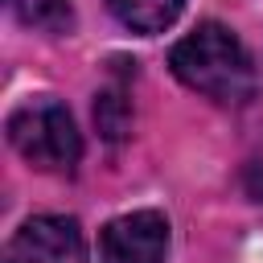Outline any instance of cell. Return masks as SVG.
<instances>
[{
	"instance_id": "1",
	"label": "cell",
	"mask_w": 263,
	"mask_h": 263,
	"mask_svg": "<svg viewBox=\"0 0 263 263\" xmlns=\"http://www.w3.org/2000/svg\"><path fill=\"white\" fill-rule=\"evenodd\" d=\"M168 66L189 90L214 103L242 107L255 95V62L247 45L218 21H201L193 33H185L168 49Z\"/></svg>"
},
{
	"instance_id": "6",
	"label": "cell",
	"mask_w": 263,
	"mask_h": 263,
	"mask_svg": "<svg viewBox=\"0 0 263 263\" xmlns=\"http://www.w3.org/2000/svg\"><path fill=\"white\" fill-rule=\"evenodd\" d=\"M8 8L16 12L21 25H29V29H37V33L62 37V33L74 29V8H70V0H8Z\"/></svg>"
},
{
	"instance_id": "5",
	"label": "cell",
	"mask_w": 263,
	"mask_h": 263,
	"mask_svg": "<svg viewBox=\"0 0 263 263\" xmlns=\"http://www.w3.org/2000/svg\"><path fill=\"white\" fill-rule=\"evenodd\" d=\"M107 8L123 29L140 33V37H156L177 25L185 0H107Z\"/></svg>"
},
{
	"instance_id": "2",
	"label": "cell",
	"mask_w": 263,
	"mask_h": 263,
	"mask_svg": "<svg viewBox=\"0 0 263 263\" xmlns=\"http://www.w3.org/2000/svg\"><path fill=\"white\" fill-rule=\"evenodd\" d=\"M8 144L25 164L37 173H74L82 160V136L70 115V107L53 95H29L21 99L4 119Z\"/></svg>"
},
{
	"instance_id": "7",
	"label": "cell",
	"mask_w": 263,
	"mask_h": 263,
	"mask_svg": "<svg viewBox=\"0 0 263 263\" xmlns=\"http://www.w3.org/2000/svg\"><path fill=\"white\" fill-rule=\"evenodd\" d=\"M95 123L103 127L107 140H119V136L127 132V103H123L119 90H103V95H99V103H95Z\"/></svg>"
},
{
	"instance_id": "4",
	"label": "cell",
	"mask_w": 263,
	"mask_h": 263,
	"mask_svg": "<svg viewBox=\"0 0 263 263\" xmlns=\"http://www.w3.org/2000/svg\"><path fill=\"white\" fill-rule=\"evenodd\" d=\"M103 263H164L168 259V218L160 210H132L99 230Z\"/></svg>"
},
{
	"instance_id": "3",
	"label": "cell",
	"mask_w": 263,
	"mask_h": 263,
	"mask_svg": "<svg viewBox=\"0 0 263 263\" xmlns=\"http://www.w3.org/2000/svg\"><path fill=\"white\" fill-rule=\"evenodd\" d=\"M0 263H86V238L78 218L37 214L8 238Z\"/></svg>"
}]
</instances>
